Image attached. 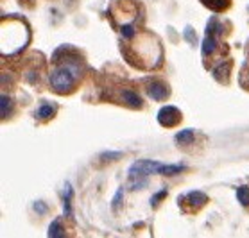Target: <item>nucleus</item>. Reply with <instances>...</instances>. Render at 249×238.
<instances>
[{"label":"nucleus","instance_id":"nucleus-14","mask_svg":"<svg viewBox=\"0 0 249 238\" xmlns=\"http://www.w3.org/2000/svg\"><path fill=\"white\" fill-rule=\"evenodd\" d=\"M0 106H2V119L7 120L11 115V101L6 93H2V97H0Z\"/></svg>","mask_w":249,"mask_h":238},{"label":"nucleus","instance_id":"nucleus-3","mask_svg":"<svg viewBox=\"0 0 249 238\" xmlns=\"http://www.w3.org/2000/svg\"><path fill=\"white\" fill-rule=\"evenodd\" d=\"M108 17L122 38H133L138 33V22L143 17V9L138 0H113Z\"/></svg>","mask_w":249,"mask_h":238},{"label":"nucleus","instance_id":"nucleus-22","mask_svg":"<svg viewBox=\"0 0 249 238\" xmlns=\"http://www.w3.org/2000/svg\"><path fill=\"white\" fill-rule=\"evenodd\" d=\"M187 33H188V38H190V41H192V43H196V38H194V33H192V29L188 27V29H187Z\"/></svg>","mask_w":249,"mask_h":238},{"label":"nucleus","instance_id":"nucleus-13","mask_svg":"<svg viewBox=\"0 0 249 238\" xmlns=\"http://www.w3.org/2000/svg\"><path fill=\"white\" fill-rule=\"evenodd\" d=\"M57 108L56 104H52V102H43L40 108H38V111H36V120H51L54 115H56Z\"/></svg>","mask_w":249,"mask_h":238},{"label":"nucleus","instance_id":"nucleus-7","mask_svg":"<svg viewBox=\"0 0 249 238\" xmlns=\"http://www.w3.org/2000/svg\"><path fill=\"white\" fill-rule=\"evenodd\" d=\"M183 115L181 111L178 108H174V106H165V108L160 109L158 113V122L163 127H176V125L181 122Z\"/></svg>","mask_w":249,"mask_h":238},{"label":"nucleus","instance_id":"nucleus-18","mask_svg":"<svg viewBox=\"0 0 249 238\" xmlns=\"http://www.w3.org/2000/svg\"><path fill=\"white\" fill-rule=\"evenodd\" d=\"M49 237L54 238V237H65V233H63V226L59 221H54L49 227Z\"/></svg>","mask_w":249,"mask_h":238},{"label":"nucleus","instance_id":"nucleus-21","mask_svg":"<svg viewBox=\"0 0 249 238\" xmlns=\"http://www.w3.org/2000/svg\"><path fill=\"white\" fill-rule=\"evenodd\" d=\"M120 156H122V153H104L101 158L106 159V158H120Z\"/></svg>","mask_w":249,"mask_h":238},{"label":"nucleus","instance_id":"nucleus-5","mask_svg":"<svg viewBox=\"0 0 249 238\" xmlns=\"http://www.w3.org/2000/svg\"><path fill=\"white\" fill-rule=\"evenodd\" d=\"M187 169L185 165H163L149 159H138L131 165L129 169V181L133 185V190H140L147 185V177L153 174H161V176H176Z\"/></svg>","mask_w":249,"mask_h":238},{"label":"nucleus","instance_id":"nucleus-12","mask_svg":"<svg viewBox=\"0 0 249 238\" xmlns=\"http://www.w3.org/2000/svg\"><path fill=\"white\" fill-rule=\"evenodd\" d=\"M204 7H208L213 13H224L231 7V0H201Z\"/></svg>","mask_w":249,"mask_h":238},{"label":"nucleus","instance_id":"nucleus-15","mask_svg":"<svg viewBox=\"0 0 249 238\" xmlns=\"http://www.w3.org/2000/svg\"><path fill=\"white\" fill-rule=\"evenodd\" d=\"M176 142L178 143H192L194 142V131L187 129V131L178 133V135H176Z\"/></svg>","mask_w":249,"mask_h":238},{"label":"nucleus","instance_id":"nucleus-10","mask_svg":"<svg viewBox=\"0 0 249 238\" xmlns=\"http://www.w3.org/2000/svg\"><path fill=\"white\" fill-rule=\"evenodd\" d=\"M230 70H231V61L221 59L213 67V77H215V81H219L221 85H228L230 83Z\"/></svg>","mask_w":249,"mask_h":238},{"label":"nucleus","instance_id":"nucleus-2","mask_svg":"<svg viewBox=\"0 0 249 238\" xmlns=\"http://www.w3.org/2000/svg\"><path fill=\"white\" fill-rule=\"evenodd\" d=\"M120 51L125 61L138 70H156L163 63L161 41L149 31H138L133 38H122Z\"/></svg>","mask_w":249,"mask_h":238},{"label":"nucleus","instance_id":"nucleus-11","mask_svg":"<svg viewBox=\"0 0 249 238\" xmlns=\"http://www.w3.org/2000/svg\"><path fill=\"white\" fill-rule=\"evenodd\" d=\"M179 199L187 201L188 206H192V208H190V213L197 211L199 208H203L204 204L208 203V197H206V193H203V192H190V193H187V195H183V197H179Z\"/></svg>","mask_w":249,"mask_h":238},{"label":"nucleus","instance_id":"nucleus-20","mask_svg":"<svg viewBox=\"0 0 249 238\" xmlns=\"http://www.w3.org/2000/svg\"><path fill=\"white\" fill-rule=\"evenodd\" d=\"M122 193H124V190H122V188H119V190H117V195L113 197V210H117V208L120 206V201H122Z\"/></svg>","mask_w":249,"mask_h":238},{"label":"nucleus","instance_id":"nucleus-9","mask_svg":"<svg viewBox=\"0 0 249 238\" xmlns=\"http://www.w3.org/2000/svg\"><path fill=\"white\" fill-rule=\"evenodd\" d=\"M119 102H122V104H125V106H129V108H133V109H140L142 106H143V102H142L140 95H138L136 91L129 90V88L120 90Z\"/></svg>","mask_w":249,"mask_h":238},{"label":"nucleus","instance_id":"nucleus-16","mask_svg":"<svg viewBox=\"0 0 249 238\" xmlns=\"http://www.w3.org/2000/svg\"><path fill=\"white\" fill-rule=\"evenodd\" d=\"M70 199H72V188H70V185H67V190H65V193H63V203H65V215H67V217L72 215Z\"/></svg>","mask_w":249,"mask_h":238},{"label":"nucleus","instance_id":"nucleus-1","mask_svg":"<svg viewBox=\"0 0 249 238\" xmlns=\"http://www.w3.org/2000/svg\"><path fill=\"white\" fill-rule=\"evenodd\" d=\"M54 68L49 75V83L54 93L68 95L77 90L85 77V59L74 47L63 45L54 52Z\"/></svg>","mask_w":249,"mask_h":238},{"label":"nucleus","instance_id":"nucleus-6","mask_svg":"<svg viewBox=\"0 0 249 238\" xmlns=\"http://www.w3.org/2000/svg\"><path fill=\"white\" fill-rule=\"evenodd\" d=\"M224 33H226V27L215 17L212 18L208 25H206V36H204L203 45H201V54H203L204 59H208L212 54H215L219 41H221V36Z\"/></svg>","mask_w":249,"mask_h":238},{"label":"nucleus","instance_id":"nucleus-4","mask_svg":"<svg viewBox=\"0 0 249 238\" xmlns=\"http://www.w3.org/2000/svg\"><path fill=\"white\" fill-rule=\"evenodd\" d=\"M0 36H2V45H0L2 56H15V54H20L31 41V27L20 15H15L13 20H7V22L4 17L0 23Z\"/></svg>","mask_w":249,"mask_h":238},{"label":"nucleus","instance_id":"nucleus-19","mask_svg":"<svg viewBox=\"0 0 249 238\" xmlns=\"http://www.w3.org/2000/svg\"><path fill=\"white\" fill-rule=\"evenodd\" d=\"M165 195H167V190H161V192H160L158 195H154V197L151 199V206H153V208H156V204H158L160 201H161V199L165 197Z\"/></svg>","mask_w":249,"mask_h":238},{"label":"nucleus","instance_id":"nucleus-8","mask_svg":"<svg viewBox=\"0 0 249 238\" xmlns=\"http://www.w3.org/2000/svg\"><path fill=\"white\" fill-rule=\"evenodd\" d=\"M147 93L153 101L161 102V101H167V99L170 97V88L167 83H163V81L153 79L147 83Z\"/></svg>","mask_w":249,"mask_h":238},{"label":"nucleus","instance_id":"nucleus-17","mask_svg":"<svg viewBox=\"0 0 249 238\" xmlns=\"http://www.w3.org/2000/svg\"><path fill=\"white\" fill-rule=\"evenodd\" d=\"M237 199L242 206H249V187H240L237 190Z\"/></svg>","mask_w":249,"mask_h":238}]
</instances>
